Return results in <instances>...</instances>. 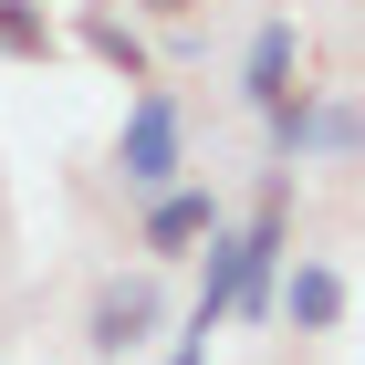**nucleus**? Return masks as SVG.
<instances>
[{
    "instance_id": "1",
    "label": "nucleus",
    "mask_w": 365,
    "mask_h": 365,
    "mask_svg": "<svg viewBox=\"0 0 365 365\" xmlns=\"http://www.w3.org/2000/svg\"><path fill=\"white\" fill-rule=\"evenodd\" d=\"M282 261H292V168H272V178H261L251 220H220V230H209L188 324H198V334H220V324H261V313H272Z\"/></svg>"
},
{
    "instance_id": "2",
    "label": "nucleus",
    "mask_w": 365,
    "mask_h": 365,
    "mask_svg": "<svg viewBox=\"0 0 365 365\" xmlns=\"http://www.w3.org/2000/svg\"><path fill=\"white\" fill-rule=\"evenodd\" d=\"M115 178H125V198H157L188 178V105H178L168 73H146L136 94H125V125H115Z\"/></svg>"
},
{
    "instance_id": "3",
    "label": "nucleus",
    "mask_w": 365,
    "mask_h": 365,
    "mask_svg": "<svg viewBox=\"0 0 365 365\" xmlns=\"http://www.w3.org/2000/svg\"><path fill=\"white\" fill-rule=\"evenodd\" d=\"M220 220H230V209H220V188H209V178H178V188L136 198V251L157 261V272H168V261H198Z\"/></svg>"
},
{
    "instance_id": "4",
    "label": "nucleus",
    "mask_w": 365,
    "mask_h": 365,
    "mask_svg": "<svg viewBox=\"0 0 365 365\" xmlns=\"http://www.w3.org/2000/svg\"><path fill=\"white\" fill-rule=\"evenodd\" d=\"M168 334V282L157 272H125V282H105V292H94V313H84V344L94 355H146V344Z\"/></svg>"
},
{
    "instance_id": "5",
    "label": "nucleus",
    "mask_w": 365,
    "mask_h": 365,
    "mask_svg": "<svg viewBox=\"0 0 365 365\" xmlns=\"http://www.w3.org/2000/svg\"><path fill=\"white\" fill-rule=\"evenodd\" d=\"M282 94H303V21L292 11H272V21L251 31V53H240V105H282Z\"/></svg>"
},
{
    "instance_id": "6",
    "label": "nucleus",
    "mask_w": 365,
    "mask_h": 365,
    "mask_svg": "<svg viewBox=\"0 0 365 365\" xmlns=\"http://www.w3.org/2000/svg\"><path fill=\"white\" fill-rule=\"evenodd\" d=\"M344 272L334 261H282V282H272V313L292 324V334H344Z\"/></svg>"
},
{
    "instance_id": "7",
    "label": "nucleus",
    "mask_w": 365,
    "mask_h": 365,
    "mask_svg": "<svg viewBox=\"0 0 365 365\" xmlns=\"http://www.w3.org/2000/svg\"><path fill=\"white\" fill-rule=\"evenodd\" d=\"M303 157L355 168V84H313V136H303Z\"/></svg>"
},
{
    "instance_id": "8",
    "label": "nucleus",
    "mask_w": 365,
    "mask_h": 365,
    "mask_svg": "<svg viewBox=\"0 0 365 365\" xmlns=\"http://www.w3.org/2000/svg\"><path fill=\"white\" fill-rule=\"evenodd\" d=\"M84 53H94V63H115L125 84H146V73H157V53H146V31L125 21V11H84Z\"/></svg>"
},
{
    "instance_id": "9",
    "label": "nucleus",
    "mask_w": 365,
    "mask_h": 365,
    "mask_svg": "<svg viewBox=\"0 0 365 365\" xmlns=\"http://www.w3.org/2000/svg\"><path fill=\"white\" fill-rule=\"evenodd\" d=\"M63 53V31L42 0H0V63H53Z\"/></svg>"
},
{
    "instance_id": "10",
    "label": "nucleus",
    "mask_w": 365,
    "mask_h": 365,
    "mask_svg": "<svg viewBox=\"0 0 365 365\" xmlns=\"http://www.w3.org/2000/svg\"><path fill=\"white\" fill-rule=\"evenodd\" d=\"M198 11H209V0H125V21H178V31H188Z\"/></svg>"
},
{
    "instance_id": "11",
    "label": "nucleus",
    "mask_w": 365,
    "mask_h": 365,
    "mask_svg": "<svg viewBox=\"0 0 365 365\" xmlns=\"http://www.w3.org/2000/svg\"><path fill=\"white\" fill-rule=\"evenodd\" d=\"M168 365H209V334H198V324H178V334H168Z\"/></svg>"
}]
</instances>
